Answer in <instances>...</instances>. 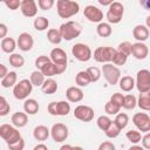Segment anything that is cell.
<instances>
[{
	"instance_id": "7bdbcfd3",
	"label": "cell",
	"mask_w": 150,
	"mask_h": 150,
	"mask_svg": "<svg viewBox=\"0 0 150 150\" xmlns=\"http://www.w3.org/2000/svg\"><path fill=\"white\" fill-rule=\"evenodd\" d=\"M117 50L122 52V53H124L129 56L130 54H132V43L129 42V41H123L117 46Z\"/></svg>"
},
{
	"instance_id": "3957f363",
	"label": "cell",
	"mask_w": 150,
	"mask_h": 150,
	"mask_svg": "<svg viewBox=\"0 0 150 150\" xmlns=\"http://www.w3.org/2000/svg\"><path fill=\"white\" fill-rule=\"evenodd\" d=\"M116 50L115 48L112 47H109V46H102V47H97L95 50H94V60L96 62H100V63H108V62H112V59L116 54Z\"/></svg>"
},
{
	"instance_id": "ee69618b",
	"label": "cell",
	"mask_w": 150,
	"mask_h": 150,
	"mask_svg": "<svg viewBox=\"0 0 150 150\" xmlns=\"http://www.w3.org/2000/svg\"><path fill=\"white\" fill-rule=\"evenodd\" d=\"M87 73L89 74L91 82H97L101 77V70L97 67H89L87 69Z\"/></svg>"
},
{
	"instance_id": "74e56055",
	"label": "cell",
	"mask_w": 150,
	"mask_h": 150,
	"mask_svg": "<svg viewBox=\"0 0 150 150\" xmlns=\"http://www.w3.org/2000/svg\"><path fill=\"white\" fill-rule=\"evenodd\" d=\"M137 105V98L129 94V95H125L124 96V103H123V108L128 109V110H132Z\"/></svg>"
},
{
	"instance_id": "d6986e66",
	"label": "cell",
	"mask_w": 150,
	"mask_h": 150,
	"mask_svg": "<svg viewBox=\"0 0 150 150\" xmlns=\"http://www.w3.org/2000/svg\"><path fill=\"white\" fill-rule=\"evenodd\" d=\"M49 57H50L52 62H54L55 64H67V61H68L66 52L59 47L52 49Z\"/></svg>"
},
{
	"instance_id": "4fadbf2b",
	"label": "cell",
	"mask_w": 150,
	"mask_h": 150,
	"mask_svg": "<svg viewBox=\"0 0 150 150\" xmlns=\"http://www.w3.org/2000/svg\"><path fill=\"white\" fill-rule=\"evenodd\" d=\"M83 15L88 19V21H90V22H102V20H103V12L98 8V7H96V6H94V5H88V6H86L84 7V9H83Z\"/></svg>"
},
{
	"instance_id": "681fc988",
	"label": "cell",
	"mask_w": 150,
	"mask_h": 150,
	"mask_svg": "<svg viewBox=\"0 0 150 150\" xmlns=\"http://www.w3.org/2000/svg\"><path fill=\"white\" fill-rule=\"evenodd\" d=\"M6 6H7V8H9L11 11H15V9H18L20 6H21V0H4L2 1Z\"/></svg>"
},
{
	"instance_id": "ffe728a7",
	"label": "cell",
	"mask_w": 150,
	"mask_h": 150,
	"mask_svg": "<svg viewBox=\"0 0 150 150\" xmlns=\"http://www.w3.org/2000/svg\"><path fill=\"white\" fill-rule=\"evenodd\" d=\"M132 35L137 41L144 42L149 38V28L144 25H137L132 29Z\"/></svg>"
},
{
	"instance_id": "30bf717a",
	"label": "cell",
	"mask_w": 150,
	"mask_h": 150,
	"mask_svg": "<svg viewBox=\"0 0 150 150\" xmlns=\"http://www.w3.org/2000/svg\"><path fill=\"white\" fill-rule=\"evenodd\" d=\"M68 134H69L68 127L63 123H55L50 129V136L53 141H55L56 143L64 142L68 138Z\"/></svg>"
},
{
	"instance_id": "4316f807",
	"label": "cell",
	"mask_w": 150,
	"mask_h": 150,
	"mask_svg": "<svg viewBox=\"0 0 150 150\" xmlns=\"http://www.w3.org/2000/svg\"><path fill=\"white\" fill-rule=\"evenodd\" d=\"M16 45H18V42L13 38H4L1 40V49H2V52L8 53V54L14 52V49L16 48Z\"/></svg>"
},
{
	"instance_id": "5bb4252c",
	"label": "cell",
	"mask_w": 150,
	"mask_h": 150,
	"mask_svg": "<svg viewBox=\"0 0 150 150\" xmlns=\"http://www.w3.org/2000/svg\"><path fill=\"white\" fill-rule=\"evenodd\" d=\"M67 69V64H55L54 62H48L42 69L41 71L43 73V75L46 77H52L59 74H62L64 70Z\"/></svg>"
},
{
	"instance_id": "8d00e7d4",
	"label": "cell",
	"mask_w": 150,
	"mask_h": 150,
	"mask_svg": "<svg viewBox=\"0 0 150 150\" xmlns=\"http://www.w3.org/2000/svg\"><path fill=\"white\" fill-rule=\"evenodd\" d=\"M121 128L112 121V123L110 124V127L104 131V134H105V136L107 137H109V138H116L118 135H120V132H121Z\"/></svg>"
},
{
	"instance_id": "6f0895ef",
	"label": "cell",
	"mask_w": 150,
	"mask_h": 150,
	"mask_svg": "<svg viewBox=\"0 0 150 150\" xmlns=\"http://www.w3.org/2000/svg\"><path fill=\"white\" fill-rule=\"evenodd\" d=\"M97 1H98V4L102 5V6H110L115 0H97Z\"/></svg>"
},
{
	"instance_id": "e575fe53",
	"label": "cell",
	"mask_w": 150,
	"mask_h": 150,
	"mask_svg": "<svg viewBox=\"0 0 150 150\" xmlns=\"http://www.w3.org/2000/svg\"><path fill=\"white\" fill-rule=\"evenodd\" d=\"M9 64L13 66L14 68H21L25 64V59L22 55L18 54V53H12L9 55Z\"/></svg>"
},
{
	"instance_id": "f546056e",
	"label": "cell",
	"mask_w": 150,
	"mask_h": 150,
	"mask_svg": "<svg viewBox=\"0 0 150 150\" xmlns=\"http://www.w3.org/2000/svg\"><path fill=\"white\" fill-rule=\"evenodd\" d=\"M75 82H76V84L79 87H87L91 82V80H90V76L87 73V70H81V71H79L76 74Z\"/></svg>"
},
{
	"instance_id": "44dd1931",
	"label": "cell",
	"mask_w": 150,
	"mask_h": 150,
	"mask_svg": "<svg viewBox=\"0 0 150 150\" xmlns=\"http://www.w3.org/2000/svg\"><path fill=\"white\" fill-rule=\"evenodd\" d=\"M28 114L25 111V112H21V111H16L12 115L11 117V121L13 123V125H15L16 128H22L25 127L27 123H28Z\"/></svg>"
},
{
	"instance_id": "ab89813d",
	"label": "cell",
	"mask_w": 150,
	"mask_h": 150,
	"mask_svg": "<svg viewBox=\"0 0 150 150\" xmlns=\"http://www.w3.org/2000/svg\"><path fill=\"white\" fill-rule=\"evenodd\" d=\"M125 137H127L128 141H130L132 144H137V143H139V142L142 141L141 132L137 131V130H129V131H127Z\"/></svg>"
},
{
	"instance_id": "4dcf8cb0",
	"label": "cell",
	"mask_w": 150,
	"mask_h": 150,
	"mask_svg": "<svg viewBox=\"0 0 150 150\" xmlns=\"http://www.w3.org/2000/svg\"><path fill=\"white\" fill-rule=\"evenodd\" d=\"M47 39L50 43L53 45H59L61 41H62V35H61V32L60 29H55V28H50L48 32H47Z\"/></svg>"
},
{
	"instance_id": "b9f144b4",
	"label": "cell",
	"mask_w": 150,
	"mask_h": 150,
	"mask_svg": "<svg viewBox=\"0 0 150 150\" xmlns=\"http://www.w3.org/2000/svg\"><path fill=\"white\" fill-rule=\"evenodd\" d=\"M120 109H121V107L117 105V104H115L111 101H108L105 103V105H104V110H105V112L108 115H117L120 112Z\"/></svg>"
},
{
	"instance_id": "6da1fadb",
	"label": "cell",
	"mask_w": 150,
	"mask_h": 150,
	"mask_svg": "<svg viewBox=\"0 0 150 150\" xmlns=\"http://www.w3.org/2000/svg\"><path fill=\"white\" fill-rule=\"evenodd\" d=\"M56 11L60 18L69 19L80 12V5L73 0H57Z\"/></svg>"
},
{
	"instance_id": "8992f818",
	"label": "cell",
	"mask_w": 150,
	"mask_h": 150,
	"mask_svg": "<svg viewBox=\"0 0 150 150\" xmlns=\"http://www.w3.org/2000/svg\"><path fill=\"white\" fill-rule=\"evenodd\" d=\"M102 73H103V76L104 79L107 80V82L111 86L114 84H117L120 79H121V70L118 67H116V64L114 63H104L102 66Z\"/></svg>"
},
{
	"instance_id": "277c9868",
	"label": "cell",
	"mask_w": 150,
	"mask_h": 150,
	"mask_svg": "<svg viewBox=\"0 0 150 150\" xmlns=\"http://www.w3.org/2000/svg\"><path fill=\"white\" fill-rule=\"evenodd\" d=\"M32 90H33L32 81L28 79H23L13 87V95L16 100H26L32 93Z\"/></svg>"
},
{
	"instance_id": "9f6ffc18",
	"label": "cell",
	"mask_w": 150,
	"mask_h": 150,
	"mask_svg": "<svg viewBox=\"0 0 150 150\" xmlns=\"http://www.w3.org/2000/svg\"><path fill=\"white\" fill-rule=\"evenodd\" d=\"M139 4L145 11H150V0H139Z\"/></svg>"
},
{
	"instance_id": "ba28073f",
	"label": "cell",
	"mask_w": 150,
	"mask_h": 150,
	"mask_svg": "<svg viewBox=\"0 0 150 150\" xmlns=\"http://www.w3.org/2000/svg\"><path fill=\"white\" fill-rule=\"evenodd\" d=\"M71 54L80 62H87L93 57V52L90 47L84 43H75L71 47Z\"/></svg>"
},
{
	"instance_id": "db71d44e",
	"label": "cell",
	"mask_w": 150,
	"mask_h": 150,
	"mask_svg": "<svg viewBox=\"0 0 150 150\" xmlns=\"http://www.w3.org/2000/svg\"><path fill=\"white\" fill-rule=\"evenodd\" d=\"M8 29H7V26L5 23H0V38L4 39L6 38V34H7Z\"/></svg>"
},
{
	"instance_id": "cb8c5ba5",
	"label": "cell",
	"mask_w": 150,
	"mask_h": 150,
	"mask_svg": "<svg viewBox=\"0 0 150 150\" xmlns=\"http://www.w3.org/2000/svg\"><path fill=\"white\" fill-rule=\"evenodd\" d=\"M118 86H120L121 90L128 93V91H131L134 89V87L136 86V83H135V80L131 76H123V77L120 79Z\"/></svg>"
},
{
	"instance_id": "8fae6325",
	"label": "cell",
	"mask_w": 150,
	"mask_h": 150,
	"mask_svg": "<svg viewBox=\"0 0 150 150\" xmlns=\"http://www.w3.org/2000/svg\"><path fill=\"white\" fill-rule=\"evenodd\" d=\"M132 123L141 132L150 131V115L146 112H136L132 116Z\"/></svg>"
},
{
	"instance_id": "5b68a950",
	"label": "cell",
	"mask_w": 150,
	"mask_h": 150,
	"mask_svg": "<svg viewBox=\"0 0 150 150\" xmlns=\"http://www.w3.org/2000/svg\"><path fill=\"white\" fill-rule=\"evenodd\" d=\"M0 137L7 143V145L15 143L16 141H19L21 138L20 131L15 128V125H11V124H1L0 125Z\"/></svg>"
},
{
	"instance_id": "9c48e42d",
	"label": "cell",
	"mask_w": 150,
	"mask_h": 150,
	"mask_svg": "<svg viewBox=\"0 0 150 150\" xmlns=\"http://www.w3.org/2000/svg\"><path fill=\"white\" fill-rule=\"evenodd\" d=\"M136 88L139 93L150 90V70L148 69H141L137 71L136 75Z\"/></svg>"
},
{
	"instance_id": "9a60e30c",
	"label": "cell",
	"mask_w": 150,
	"mask_h": 150,
	"mask_svg": "<svg viewBox=\"0 0 150 150\" xmlns=\"http://www.w3.org/2000/svg\"><path fill=\"white\" fill-rule=\"evenodd\" d=\"M20 11L26 18H33L38 13V5L35 0H21Z\"/></svg>"
},
{
	"instance_id": "f6af8a7d",
	"label": "cell",
	"mask_w": 150,
	"mask_h": 150,
	"mask_svg": "<svg viewBox=\"0 0 150 150\" xmlns=\"http://www.w3.org/2000/svg\"><path fill=\"white\" fill-rule=\"evenodd\" d=\"M11 110V105L4 96H0V116H6Z\"/></svg>"
},
{
	"instance_id": "be15d7a7",
	"label": "cell",
	"mask_w": 150,
	"mask_h": 150,
	"mask_svg": "<svg viewBox=\"0 0 150 150\" xmlns=\"http://www.w3.org/2000/svg\"><path fill=\"white\" fill-rule=\"evenodd\" d=\"M148 111H149V115H150V109H149V110H148Z\"/></svg>"
},
{
	"instance_id": "e0dca14e",
	"label": "cell",
	"mask_w": 150,
	"mask_h": 150,
	"mask_svg": "<svg viewBox=\"0 0 150 150\" xmlns=\"http://www.w3.org/2000/svg\"><path fill=\"white\" fill-rule=\"evenodd\" d=\"M149 54V48L144 42L137 41L136 43H132V56L137 60H144L146 59Z\"/></svg>"
},
{
	"instance_id": "7402d4cb",
	"label": "cell",
	"mask_w": 150,
	"mask_h": 150,
	"mask_svg": "<svg viewBox=\"0 0 150 150\" xmlns=\"http://www.w3.org/2000/svg\"><path fill=\"white\" fill-rule=\"evenodd\" d=\"M50 135V130L46 125H36L33 130V136L36 141L43 142L46 141Z\"/></svg>"
},
{
	"instance_id": "60d3db41",
	"label": "cell",
	"mask_w": 150,
	"mask_h": 150,
	"mask_svg": "<svg viewBox=\"0 0 150 150\" xmlns=\"http://www.w3.org/2000/svg\"><path fill=\"white\" fill-rule=\"evenodd\" d=\"M127 60H128V55L127 54L116 50V54H115V56L112 59V63L116 64V66H123V64H125Z\"/></svg>"
},
{
	"instance_id": "7dc6e473",
	"label": "cell",
	"mask_w": 150,
	"mask_h": 150,
	"mask_svg": "<svg viewBox=\"0 0 150 150\" xmlns=\"http://www.w3.org/2000/svg\"><path fill=\"white\" fill-rule=\"evenodd\" d=\"M110 101L122 108V107H123V103H124V95H122L121 93H115V94L111 95Z\"/></svg>"
},
{
	"instance_id": "484cf974",
	"label": "cell",
	"mask_w": 150,
	"mask_h": 150,
	"mask_svg": "<svg viewBox=\"0 0 150 150\" xmlns=\"http://www.w3.org/2000/svg\"><path fill=\"white\" fill-rule=\"evenodd\" d=\"M137 105L142 110H149L150 109V90L143 91L139 94L138 100H137Z\"/></svg>"
},
{
	"instance_id": "680465c9",
	"label": "cell",
	"mask_w": 150,
	"mask_h": 150,
	"mask_svg": "<svg viewBox=\"0 0 150 150\" xmlns=\"http://www.w3.org/2000/svg\"><path fill=\"white\" fill-rule=\"evenodd\" d=\"M34 150H48V148L45 144H38L34 146Z\"/></svg>"
},
{
	"instance_id": "83f0119b",
	"label": "cell",
	"mask_w": 150,
	"mask_h": 150,
	"mask_svg": "<svg viewBox=\"0 0 150 150\" xmlns=\"http://www.w3.org/2000/svg\"><path fill=\"white\" fill-rule=\"evenodd\" d=\"M16 80H18V75L15 71H8V74L1 79V87L4 88H9V87H14L16 84Z\"/></svg>"
},
{
	"instance_id": "e7e4bbea",
	"label": "cell",
	"mask_w": 150,
	"mask_h": 150,
	"mask_svg": "<svg viewBox=\"0 0 150 150\" xmlns=\"http://www.w3.org/2000/svg\"><path fill=\"white\" fill-rule=\"evenodd\" d=\"M1 1H4V0H1Z\"/></svg>"
},
{
	"instance_id": "91938a15",
	"label": "cell",
	"mask_w": 150,
	"mask_h": 150,
	"mask_svg": "<svg viewBox=\"0 0 150 150\" xmlns=\"http://www.w3.org/2000/svg\"><path fill=\"white\" fill-rule=\"evenodd\" d=\"M145 26L150 29V15H149V16H146V19H145Z\"/></svg>"
},
{
	"instance_id": "1f68e13d",
	"label": "cell",
	"mask_w": 150,
	"mask_h": 150,
	"mask_svg": "<svg viewBox=\"0 0 150 150\" xmlns=\"http://www.w3.org/2000/svg\"><path fill=\"white\" fill-rule=\"evenodd\" d=\"M70 112V104L67 101L56 102V116H67Z\"/></svg>"
},
{
	"instance_id": "ac0fdd59",
	"label": "cell",
	"mask_w": 150,
	"mask_h": 150,
	"mask_svg": "<svg viewBox=\"0 0 150 150\" xmlns=\"http://www.w3.org/2000/svg\"><path fill=\"white\" fill-rule=\"evenodd\" d=\"M66 97L69 102L76 103V102H80L83 100L84 94L80 87H69L66 90Z\"/></svg>"
},
{
	"instance_id": "2e32d148",
	"label": "cell",
	"mask_w": 150,
	"mask_h": 150,
	"mask_svg": "<svg viewBox=\"0 0 150 150\" xmlns=\"http://www.w3.org/2000/svg\"><path fill=\"white\" fill-rule=\"evenodd\" d=\"M18 47L19 49H21L22 52H28L33 48V45H34V40H33V36L27 33V32H23L19 35L18 38Z\"/></svg>"
},
{
	"instance_id": "836d02e7",
	"label": "cell",
	"mask_w": 150,
	"mask_h": 150,
	"mask_svg": "<svg viewBox=\"0 0 150 150\" xmlns=\"http://www.w3.org/2000/svg\"><path fill=\"white\" fill-rule=\"evenodd\" d=\"M30 81H32V83H33V86H35V87H41L42 84H43V82H45V75H43V73L41 71V70H34L32 74H30V79H29Z\"/></svg>"
},
{
	"instance_id": "d4e9b609",
	"label": "cell",
	"mask_w": 150,
	"mask_h": 150,
	"mask_svg": "<svg viewBox=\"0 0 150 150\" xmlns=\"http://www.w3.org/2000/svg\"><path fill=\"white\" fill-rule=\"evenodd\" d=\"M23 110L28 115H35L39 111V103L34 98H26L23 102Z\"/></svg>"
},
{
	"instance_id": "d6a6232c",
	"label": "cell",
	"mask_w": 150,
	"mask_h": 150,
	"mask_svg": "<svg viewBox=\"0 0 150 150\" xmlns=\"http://www.w3.org/2000/svg\"><path fill=\"white\" fill-rule=\"evenodd\" d=\"M33 25H34V28H35L36 30H39V32H43V30H46V29L48 28V26H49V21H48V19L45 18V16H38V18L34 19Z\"/></svg>"
},
{
	"instance_id": "11a10c76",
	"label": "cell",
	"mask_w": 150,
	"mask_h": 150,
	"mask_svg": "<svg viewBox=\"0 0 150 150\" xmlns=\"http://www.w3.org/2000/svg\"><path fill=\"white\" fill-rule=\"evenodd\" d=\"M8 74V70H7V67L4 64V63H1L0 64V79H2V77H5L6 75Z\"/></svg>"
},
{
	"instance_id": "f907efd6",
	"label": "cell",
	"mask_w": 150,
	"mask_h": 150,
	"mask_svg": "<svg viewBox=\"0 0 150 150\" xmlns=\"http://www.w3.org/2000/svg\"><path fill=\"white\" fill-rule=\"evenodd\" d=\"M8 148H9V149H12V150H22V149L25 148V141H23L22 138H20V139H19V141H16L15 143L9 144V145H8Z\"/></svg>"
},
{
	"instance_id": "6125c7cd",
	"label": "cell",
	"mask_w": 150,
	"mask_h": 150,
	"mask_svg": "<svg viewBox=\"0 0 150 150\" xmlns=\"http://www.w3.org/2000/svg\"><path fill=\"white\" fill-rule=\"evenodd\" d=\"M74 146H71V145H62L61 146V150H64V149H73Z\"/></svg>"
},
{
	"instance_id": "c3c4849f",
	"label": "cell",
	"mask_w": 150,
	"mask_h": 150,
	"mask_svg": "<svg viewBox=\"0 0 150 150\" xmlns=\"http://www.w3.org/2000/svg\"><path fill=\"white\" fill-rule=\"evenodd\" d=\"M55 0H38V5L40 7V9L42 11H48L54 6Z\"/></svg>"
},
{
	"instance_id": "f5cc1de1",
	"label": "cell",
	"mask_w": 150,
	"mask_h": 150,
	"mask_svg": "<svg viewBox=\"0 0 150 150\" xmlns=\"http://www.w3.org/2000/svg\"><path fill=\"white\" fill-rule=\"evenodd\" d=\"M98 150H115V145L111 142L105 141L98 145Z\"/></svg>"
},
{
	"instance_id": "94428289",
	"label": "cell",
	"mask_w": 150,
	"mask_h": 150,
	"mask_svg": "<svg viewBox=\"0 0 150 150\" xmlns=\"http://www.w3.org/2000/svg\"><path fill=\"white\" fill-rule=\"evenodd\" d=\"M134 149L142 150V149H143V146H139V145H131V146H130V150H134Z\"/></svg>"
},
{
	"instance_id": "603a6c76",
	"label": "cell",
	"mask_w": 150,
	"mask_h": 150,
	"mask_svg": "<svg viewBox=\"0 0 150 150\" xmlns=\"http://www.w3.org/2000/svg\"><path fill=\"white\" fill-rule=\"evenodd\" d=\"M41 90L43 94H47V95H52L54 93H56L57 90V82L54 80V79H47L45 80L43 84L41 86Z\"/></svg>"
},
{
	"instance_id": "f1b7e54d",
	"label": "cell",
	"mask_w": 150,
	"mask_h": 150,
	"mask_svg": "<svg viewBox=\"0 0 150 150\" xmlns=\"http://www.w3.org/2000/svg\"><path fill=\"white\" fill-rule=\"evenodd\" d=\"M96 33L101 38H108L112 33V28L109 22H100L96 27Z\"/></svg>"
},
{
	"instance_id": "bcb514c9",
	"label": "cell",
	"mask_w": 150,
	"mask_h": 150,
	"mask_svg": "<svg viewBox=\"0 0 150 150\" xmlns=\"http://www.w3.org/2000/svg\"><path fill=\"white\" fill-rule=\"evenodd\" d=\"M52 60H50V57H48V56H46V55H40V56H38V59L35 60V67L39 69V70H41L48 62H50Z\"/></svg>"
},
{
	"instance_id": "7a4b0ae2",
	"label": "cell",
	"mask_w": 150,
	"mask_h": 150,
	"mask_svg": "<svg viewBox=\"0 0 150 150\" xmlns=\"http://www.w3.org/2000/svg\"><path fill=\"white\" fill-rule=\"evenodd\" d=\"M60 32L62 35V39H64L66 41H70L77 36H80L81 32H82V27L80 26V23L75 22V21H68L64 22L60 26Z\"/></svg>"
},
{
	"instance_id": "f35d334b",
	"label": "cell",
	"mask_w": 150,
	"mask_h": 150,
	"mask_svg": "<svg viewBox=\"0 0 150 150\" xmlns=\"http://www.w3.org/2000/svg\"><path fill=\"white\" fill-rule=\"evenodd\" d=\"M96 123H97V127L102 130V131H105L109 127H110V124L112 123V121L108 117V116H105V115H102V116H100L98 118H97V121H96Z\"/></svg>"
},
{
	"instance_id": "7c38bea8",
	"label": "cell",
	"mask_w": 150,
	"mask_h": 150,
	"mask_svg": "<svg viewBox=\"0 0 150 150\" xmlns=\"http://www.w3.org/2000/svg\"><path fill=\"white\" fill-rule=\"evenodd\" d=\"M94 109L86 104H80L74 109V116L75 118L82 121V122H90L94 118Z\"/></svg>"
},
{
	"instance_id": "816d5d0a",
	"label": "cell",
	"mask_w": 150,
	"mask_h": 150,
	"mask_svg": "<svg viewBox=\"0 0 150 150\" xmlns=\"http://www.w3.org/2000/svg\"><path fill=\"white\" fill-rule=\"evenodd\" d=\"M142 146L144 149L150 150V131L145 132V135L142 137Z\"/></svg>"
},
{
	"instance_id": "d590c367",
	"label": "cell",
	"mask_w": 150,
	"mask_h": 150,
	"mask_svg": "<svg viewBox=\"0 0 150 150\" xmlns=\"http://www.w3.org/2000/svg\"><path fill=\"white\" fill-rule=\"evenodd\" d=\"M114 122L121 128V129H124L128 123H129V116L125 114V112H118L114 120Z\"/></svg>"
},
{
	"instance_id": "52a82bcc",
	"label": "cell",
	"mask_w": 150,
	"mask_h": 150,
	"mask_svg": "<svg viewBox=\"0 0 150 150\" xmlns=\"http://www.w3.org/2000/svg\"><path fill=\"white\" fill-rule=\"evenodd\" d=\"M124 13V6L120 1H114L107 12V20L109 23H118L122 21Z\"/></svg>"
}]
</instances>
